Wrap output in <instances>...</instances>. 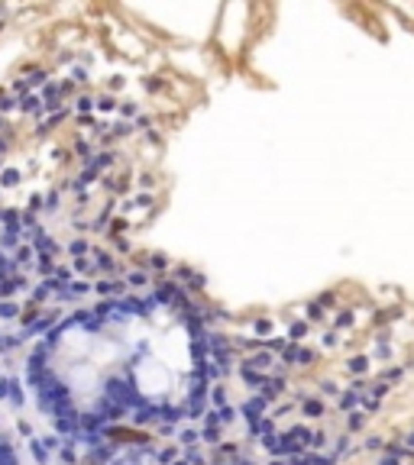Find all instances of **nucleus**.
Segmentation results:
<instances>
[{
  "label": "nucleus",
  "instance_id": "nucleus-1",
  "mask_svg": "<svg viewBox=\"0 0 414 465\" xmlns=\"http://www.w3.org/2000/svg\"><path fill=\"white\" fill-rule=\"evenodd\" d=\"M243 365L256 368V372H262V375H272V372L279 368V358L272 356V352H265V349H256V352H249V356L243 358Z\"/></svg>",
  "mask_w": 414,
  "mask_h": 465
},
{
  "label": "nucleus",
  "instance_id": "nucleus-2",
  "mask_svg": "<svg viewBox=\"0 0 414 465\" xmlns=\"http://www.w3.org/2000/svg\"><path fill=\"white\" fill-rule=\"evenodd\" d=\"M275 433H279V429H275V420H272L269 413H265V417H259V420H249V436L256 439V443L275 436Z\"/></svg>",
  "mask_w": 414,
  "mask_h": 465
},
{
  "label": "nucleus",
  "instance_id": "nucleus-3",
  "mask_svg": "<svg viewBox=\"0 0 414 465\" xmlns=\"http://www.w3.org/2000/svg\"><path fill=\"white\" fill-rule=\"evenodd\" d=\"M236 411L243 413L246 420H259V417H265V411H269V404L262 401L259 394H252L249 401H246V404H243V407H236Z\"/></svg>",
  "mask_w": 414,
  "mask_h": 465
},
{
  "label": "nucleus",
  "instance_id": "nucleus-4",
  "mask_svg": "<svg viewBox=\"0 0 414 465\" xmlns=\"http://www.w3.org/2000/svg\"><path fill=\"white\" fill-rule=\"evenodd\" d=\"M324 413H327V404L320 401V397H304V401H301V417H304V420H320Z\"/></svg>",
  "mask_w": 414,
  "mask_h": 465
},
{
  "label": "nucleus",
  "instance_id": "nucleus-5",
  "mask_svg": "<svg viewBox=\"0 0 414 465\" xmlns=\"http://www.w3.org/2000/svg\"><path fill=\"white\" fill-rule=\"evenodd\" d=\"M343 368H346V375H353V378H359V375L366 378L369 375V356H350Z\"/></svg>",
  "mask_w": 414,
  "mask_h": 465
},
{
  "label": "nucleus",
  "instance_id": "nucleus-6",
  "mask_svg": "<svg viewBox=\"0 0 414 465\" xmlns=\"http://www.w3.org/2000/svg\"><path fill=\"white\" fill-rule=\"evenodd\" d=\"M307 336H311V323H307V320H298V323H291V326H288V336H285V340L295 342V346H301Z\"/></svg>",
  "mask_w": 414,
  "mask_h": 465
},
{
  "label": "nucleus",
  "instance_id": "nucleus-7",
  "mask_svg": "<svg viewBox=\"0 0 414 465\" xmlns=\"http://www.w3.org/2000/svg\"><path fill=\"white\" fill-rule=\"evenodd\" d=\"M207 394H210V404H214V407H224V404H230L226 385H214V388H207Z\"/></svg>",
  "mask_w": 414,
  "mask_h": 465
},
{
  "label": "nucleus",
  "instance_id": "nucleus-8",
  "mask_svg": "<svg viewBox=\"0 0 414 465\" xmlns=\"http://www.w3.org/2000/svg\"><path fill=\"white\" fill-rule=\"evenodd\" d=\"M353 323H356V313L353 310H337V317H333V326H337V330H350Z\"/></svg>",
  "mask_w": 414,
  "mask_h": 465
},
{
  "label": "nucleus",
  "instance_id": "nucleus-9",
  "mask_svg": "<svg viewBox=\"0 0 414 465\" xmlns=\"http://www.w3.org/2000/svg\"><path fill=\"white\" fill-rule=\"evenodd\" d=\"M324 320H327V310L317 304V301H311V304H307V323H324Z\"/></svg>",
  "mask_w": 414,
  "mask_h": 465
},
{
  "label": "nucleus",
  "instance_id": "nucleus-10",
  "mask_svg": "<svg viewBox=\"0 0 414 465\" xmlns=\"http://www.w3.org/2000/svg\"><path fill=\"white\" fill-rule=\"evenodd\" d=\"M366 420H369V417H366L362 411H350V420H346V427H350V433H356V429L366 427Z\"/></svg>",
  "mask_w": 414,
  "mask_h": 465
},
{
  "label": "nucleus",
  "instance_id": "nucleus-11",
  "mask_svg": "<svg viewBox=\"0 0 414 465\" xmlns=\"http://www.w3.org/2000/svg\"><path fill=\"white\" fill-rule=\"evenodd\" d=\"M320 346H324L327 352H330V349H337V346H340V340H337V333H324V336H320Z\"/></svg>",
  "mask_w": 414,
  "mask_h": 465
},
{
  "label": "nucleus",
  "instance_id": "nucleus-12",
  "mask_svg": "<svg viewBox=\"0 0 414 465\" xmlns=\"http://www.w3.org/2000/svg\"><path fill=\"white\" fill-rule=\"evenodd\" d=\"M178 439H181V443H185V446H194V443H198L201 436H198V433H194V429H181V433H178Z\"/></svg>",
  "mask_w": 414,
  "mask_h": 465
},
{
  "label": "nucleus",
  "instance_id": "nucleus-13",
  "mask_svg": "<svg viewBox=\"0 0 414 465\" xmlns=\"http://www.w3.org/2000/svg\"><path fill=\"white\" fill-rule=\"evenodd\" d=\"M220 456L236 459V456H240V446H236V443H220Z\"/></svg>",
  "mask_w": 414,
  "mask_h": 465
},
{
  "label": "nucleus",
  "instance_id": "nucleus-14",
  "mask_svg": "<svg viewBox=\"0 0 414 465\" xmlns=\"http://www.w3.org/2000/svg\"><path fill=\"white\" fill-rule=\"evenodd\" d=\"M366 449H372V452H376V449H385V439H382V436H369V439H366Z\"/></svg>",
  "mask_w": 414,
  "mask_h": 465
},
{
  "label": "nucleus",
  "instance_id": "nucleus-15",
  "mask_svg": "<svg viewBox=\"0 0 414 465\" xmlns=\"http://www.w3.org/2000/svg\"><path fill=\"white\" fill-rule=\"evenodd\" d=\"M378 465H401V459H398L395 452H385V456L378 459Z\"/></svg>",
  "mask_w": 414,
  "mask_h": 465
},
{
  "label": "nucleus",
  "instance_id": "nucleus-16",
  "mask_svg": "<svg viewBox=\"0 0 414 465\" xmlns=\"http://www.w3.org/2000/svg\"><path fill=\"white\" fill-rule=\"evenodd\" d=\"M320 388H324V394H327V397H333V394L340 397V388L333 385V381H324V385H320Z\"/></svg>",
  "mask_w": 414,
  "mask_h": 465
},
{
  "label": "nucleus",
  "instance_id": "nucleus-17",
  "mask_svg": "<svg viewBox=\"0 0 414 465\" xmlns=\"http://www.w3.org/2000/svg\"><path fill=\"white\" fill-rule=\"evenodd\" d=\"M401 446H405V449H411V452H414V429H408V433H405V443H401Z\"/></svg>",
  "mask_w": 414,
  "mask_h": 465
}]
</instances>
